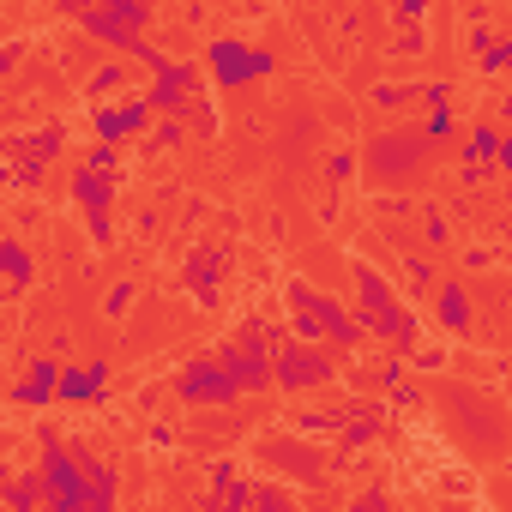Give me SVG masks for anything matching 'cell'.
Returning <instances> with one entry per match:
<instances>
[{"label": "cell", "instance_id": "6da1fadb", "mask_svg": "<svg viewBox=\"0 0 512 512\" xmlns=\"http://www.w3.org/2000/svg\"><path fill=\"white\" fill-rule=\"evenodd\" d=\"M356 272V320H362V332L368 338H380V344H392L398 356H410L416 344H422V326L410 320V308H404V296L392 290V278L380 272V266H368V260H356L350 266Z\"/></svg>", "mask_w": 512, "mask_h": 512}, {"label": "cell", "instance_id": "7a4b0ae2", "mask_svg": "<svg viewBox=\"0 0 512 512\" xmlns=\"http://www.w3.org/2000/svg\"><path fill=\"white\" fill-rule=\"evenodd\" d=\"M290 308H296V338H320L326 350H356L368 332L356 320V308H344L338 296H314L302 278H290Z\"/></svg>", "mask_w": 512, "mask_h": 512}, {"label": "cell", "instance_id": "3957f363", "mask_svg": "<svg viewBox=\"0 0 512 512\" xmlns=\"http://www.w3.org/2000/svg\"><path fill=\"white\" fill-rule=\"evenodd\" d=\"M422 157H428V139H422L410 121H398V127H380V133L368 139V151H362L368 187H404V181L422 169Z\"/></svg>", "mask_w": 512, "mask_h": 512}, {"label": "cell", "instance_id": "277c9868", "mask_svg": "<svg viewBox=\"0 0 512 512\" xmlns=\"http://www.w3.org/2000/svg\"><path fill=\"white\" fill-rule=\"evenodd\" d=\"M332 374H338V362H332V350L320 338L284 332L272 344V386L278 392H320V386H332Z\"/></svg>", "mask_w": 512, "mask_h": 512}, {"label": "cell", "instance_id": "5b68a950", "mask_svg": "<svg viewBox=\"0 0 512 512\" xmlns=\"http://www.w3.org/2000/svg\"><path fill=\"white\" fill-rule=\"evenodd\" d=\"M205 85H223V91H235V85H253V79H266L272 73V55L266 49H253L247 37H217L211 49H205Z\"/></svg>", "mask_w": 512, "mask_h": 512}, {"label": "cell", "instance_id": "8992f818", "mask_svg": "<svg viewBox=\"0 0 512 512\" xmlns=\"http://www.w3.org/2000/svg\"><path fill=\"white\" fill-rule=\"evenodd\" d=\"M175 398H181L187 410H223V404L241 398V386L229 380V368H223L217 356H199V362H187V368L175 374Z\"/></svg>", "mask_w": 512, "mask_h": 512}, {"label": "cell", "instance_id": "52a82bcc", "mask_svg": "<svg viewBox=\"0 0 512 512\" xmlns=\"http://www.w3.org/2000/svg\"><path fill=\"white\" fill-rule=\"evenodd\" d=\"M199 97H205V73L187 67V61H163L157 79H151V91H145L151 115H181V121H187V109H193Z\"/></svg>", "mask_w": 512, "mask_h": 512}, {"label": "cell", "instance_id": "ba28073f", "mask_svg": "<svg viewBox=\"0 0 512 512\" xmlns=\"http://www.w3.org/2000/svg\"><path fill=\"white\" fill-rule=\"evenodd\" d=\"M91 121H97V139H103V145H133L157 115H151L145 91H121V97L97 103V109H91Z\"/></svg>", "mask_w": 512, "mask_h": 512}, {"label": "cell", "instance_id": "9c48e42d", "mask_svg": "<svg viewBox=\"0 0 512 512\" xmlns=\"http://www.w3.org/2000/svg\"><path fill=\"white\" fill-rule=\"evenodd\" d=\"M115 187H121V175H97V169H79V175H73V205H85L91 241H109V205H115Z\"/></svg>", "mask_w": 512, "mask_h": 512}, {"label": "cell", "instance_id": "30bf717a", "mask_svg": "<svg viewBox=\"0 0 512 512\" xmlns=\"http://www.w3.org/2000/svg\"><path fill=\"white\" fill-rule=\"evenodd\" d=\"M260 458L272 464V470H290V476H320L326 470V452L308 440V434H272V440H260Z\"/></svg>", "mask_w": 512, "mask_h": 512}, {"label": "cell", "instance_id": "8fae6325", "mask_svg": "<svg viewBox=\"0 0 512 512\" xmlns=\"http://www.w3.org/2000/svg\"><path fill=\"white\" fill-rule=\"evenodd\" d=\"M103 398H109V362L103 356L55 374V404H103Z\"/></svg>", "mask_w": 512, "mask_h": 512}, {"label": "cell", "instance_id": "7c38bea8", "mask_svg": "<svg viewBox=\"0 0 512 512\" xmlns=\"http://www.w3.org/2000/svg\"><path fill=\"white\" fill-rule=\"evenodd\" d=\"M428 296H434V326H440L446 338H470V320H476L470 284H464V278H446V284H434Z\"/></svg>", "mask_w": 512, "mask_h": 512}, {"label": "cell", "instance_id": "4fadbf2b", "mask_svg": "<svg viewBox=\"0 0 512 512\" xmlns=\"http://www.w3.org/2000/svg\"><path fill=\"white\" fill-rule=\"evenodd\" d=\"M55 374H61V362L31 356V362H25V374L13 380V398H19L25 410H49V404H55Z\"/></svg>", "mask_w": 512, "mask_h": 512}, {"label": "cell", "instance_id": "5bb4252c", "mask_svg": "<svg viewBox=\"0 0 512 512\" xmlns=\"http://www.w3.org/2000/svg\"><path fill=\"white\" fill-rule=\"evenodd\" d=\"M223 272H229V253H223V247H199L193 260H187V272H181V284H187L199 302H217V284H223Z\"/></svg>", "mask_w": 512, "mask_h": 512}, {"label": "cell", "instance_id": "9a60e30c", "mask_svg": "<svg viewBox=\"0 0 512 512\" xmlns=\"http://www.w3.org/2000/svg\"><path fill=\"white\" fill-rule=\"evenodd\" d=\"M464 163H494V169H506V163H512V145L500 139V127H494V121H476V127L464 133Z\"/></svg>", "mask_w": 512, "mask_h": 512}, {"label": "cell", "instance_id": "2e32d148", "mask_svg": "<svg viewBox=\"0 0 512 512\" xmlns=\"http://www.w3.org/2000/svg\"><path fill=\"white\" fill-rule=\"evenodd\" d=\"M398 272H404V296H410V302H428L434 272H440V266L428 260V253H404V266H398Z\"/></svg>", "mask_w": 512, "mask_h": 512}, {"label": "cell", "instance_id": "e0dca14e", "mask_svg": "<svg viewBox=\"0 0 512 512\" xmlns=\"http://www.w3.org/2000/svg\"><path fill=\"white\" fill-rule=\"evenodd\" d=\"M31 272H37V266H31V253H25L19 241H0V278H7L13 290H25V284H31Z\"/></svg>", "mask_w": 512, "mask_h": 512}, {"label": "cell", "instance_id": "ac0fdd59", "mask_svg": "<svg viewBox=\"0 0 512 512\" xmlns=\"http://www.w3.org/2000/svg\"><path fill=\"white\" fill-rule=\"evenodd\" d=\"M127 79H133V73H127V55H121V61H103V67L91 73V97H121Z\"/></svg>", "mask_w": 512, "mask_h": 512}, {"label": "cell", "instance_id": "d6986e66", "mask_svg": "<svg viewBox=\"0 0 512 512\" xmlns=\"http://www.w3.org/2000/svg\"><path fill=\"white\" fill-rule=\"evenodd\" d=\"M476 67H482V79H500V73L512 67V43H506V37H488V43L476 49Z\"/></svg>", "mask_w": 512, "mask_h": 512}, {"label": "cell", "instance_id": "ffe728a7", "mask_svg": "<svg viewBox=\"0 0 512 512\" xmlns=\"http://www.w3.org/2000/svg\"><path fill=\"white\" fill-rule=\"evenodd\" d=\"M404 103H410V85H398V79H380V85H368V109L392 115V109H404Z\"/></svg>", "mask_w": 512, "mask_h": 512}, {"label": "cell", "instance_id": "44dd1931", "mask_svg": "<svg viewBox=\"0 0 512 512\" xmlns=\"http://www.w3.org/2000/svg\"><path fill=\"white\" fill-rule=\"evenodd\" d=\"M452 133H458V121H452V103H428L422 139H428V145H440V139H452Z\"/></svg>", "mask_w": 512, "mask_h": 512}, {"label": "cell", "instance_id": "7402d4cb", "mask_svg": "<svg viewBox=\"0 0 512 512\" xmlns=\"http://www.w3.org/2000/svg\"><path fill=\"white\" fill-rule=\"evenodd\" d=\"M446 235H452V223H446V211H440V205H428V211H422V241H428V247H440Z\"/></svg>", "mask_w": 512, "mask_h": 512}, {"label": "cell", "instance_id": "603a6c76", "mask_svg": "<svg viewBox=\"0 0 512 512\" xmlns=\"http://www.w3.org/2000/svg\"><path fill=\"white\" fill-rule=\"evenodd\" d=\"M85 169H97V175H115V169H121V145H97V151L85 157Z\"/></svg>", "mask_w": 512, "mask_h": 512}, {"label": "cell", "instance_id": "cb8c5ba5", "mask_svg": "<svg viewBox=\"0 0 512 512\" xmlns=\"http://www.w3.org/2000/svg\"><path fill=\"white\" fill-rule=\"evenodd\" d=\"M25 49H31V43H25V37H13V43H7V49H0V79H13V67H19V61H25Z\"/></svg>", "mask_w": 512, "mask_h": 512}, {"label": "cell", "instance_id": "d4e9b609", "mask_svg": "<svg viewBox=\"0 0 512 512\" xmlns=\"http://www.w3.org/2000/svg\"><path fill=\"white\" fill-rule=\"evenodd\" d=\"M127 308H133V284H115V290H109V302H103V314L115 320V314H127Z\"/></svg>", "mask_w": 512, "mask_h": 512}, {"label": "cell", "instance_id": "484cf974", "mask_svg": "<svg viewBox=\"0 0 512 512\" xmlns=\"http://www.w3.org/2000/svg\"><path fill=\"white\" fill-rule=\"evenodd\" d=\"M253 500H260V506H290L296 494H290V488H272V482H266V488H253Z\"/></svg>", "mask_w": 512, "mask_h": 512}, {"label": "cell", "instance_id": "4316f807", "mask_svg": "<svg viewBox=\"0 0 512 512\" xmlns=\"http://www.w3.org/2000/svg\"><path fill=\"white\" fill-rule=\"evenodd\" d=\"M350 175H356V157H350V151H338V157H332V187H344Z\"/></svg>", "mask_w": 512, "mask_h": 512}]
</instances>
